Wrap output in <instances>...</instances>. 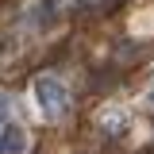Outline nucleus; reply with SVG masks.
I'll return each mask as SVG.
<instances>
[{
	"instance_id": "f257e3e1",
	"label": "nucleus",
	"mask_w": 154,
	"mask_h": 154,
	"mask_svg": "<svg viewBox=\"0 0 154 154\" xmlns=\"http://www.w3.org/2000/svg\"><path fill=\"white\" fill-rule=\"evenodd\" d=\"M35 104H38V112L46 116V119H58V116L66 112V104H69V93H66V85L54 73H42L35 81Z\"/></svg>"
},
{
	"instance_id": "f03ea898",
	"label": "nucleus",
	"mask_w": 154,
	"mask_h": 154,
	"mask_svg": "<svg viewBox=\"0 0 154 154\" xmlns=\"http://www.w3.org/2000/svg\"><path fill=\"white\" fill-rule=\"evenodd\" d=\"M27 150V135H23V127H4L0 131V154H23Z\"/></svg>"
},
{
	"instance_id": "7ed1b4c3",
	"label": "nucleus",
	"mask_w": 154,
	"mask_h": 154,
	"mask_svg": "<svg viewBox=\"0 0 154 154\" xmlns=\"http://www.w3.org/2000/svg\"><path fill=\"white\" fill-rule=\"evenodd\" d=\"M77 4H85V8H93V4H100V0H77Z\"/></svg>"
}]
</instances>
